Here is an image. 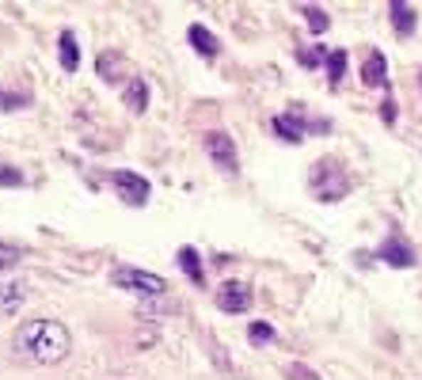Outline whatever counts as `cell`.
<instances>
[{
  "instance_id": "cell-26",
  "label": "cell",
  "mask_w": 422,
  "mask_h": 380,
  "mask_svg": "<svg viewBox=\"0 0 422 380\" xmlns=\"http://www.w3.org/2000/svg\"><path fill=\"white\" fill-rule=\"evenodd\" d=\"M418 84H422V76H418Z\"/></svg>"
},
{
  "instance_id": "cell-2",
  "label": "cell",
  "mask_w": 422,
  "mask_h": 380,
  "mask_svg": "<svg viewBox=\"0 0 422 380\" xmlns=\"http://www.w3.org/2000/svg\"><path fill=\"white\" fill-rule=\"evenodd\" d=\"M110 285L126 289V293H141V297H164L168 293V282H164L160 274L137 270V266H118V270H110Z\"/></svg>"
},
{
  "instance_id": "cell-20",
  "label": "cell",
  "mask_w": 422,
  "mask_h": 380,
  "mask_svg": "<svg viewBox=\"0 0 422 380\" xmlns=\"http://www.w3.org/2000/svg\"><path fill=\"white\" fill-rule=\"evenodd\" d=\"M270 339H274L270 323H251V327H248V342L251 346H263V342H270Z\"/></svg>"
},
{
  "instance_id": "cell-16",
  "label": "cell",
  "mask_w": 422,
  "mask_h": 380,
  "mask_svg": "<svg viewBox=\"0 0 422 380\" xmlns=\"http://www.w3.org/2000/svg\"><path fill=\"white\" fill-rule=\"evenodd\" d=\"M122 69H126V58H122V53H103V58H99V76H103L107 84H122V80H126Z\"/></svg>"
},
{
  "instance_id": "cell-1",
  "label": "cell",
  "mask_w": 422,
  "mask_h": 380,
  "mask_svg": "<svg viewBox=\"0 0 422 380\" xmlns=\"http://www.w3.org/2000/svg\"><path fill=\"white\" fill-rule=\"evenodd\" d=\"M12 350H16V357H23L31 365H58L69 357L73 339L61 320H27L12 334Z\"/></svg>"
},
{
  "instance_id": "cell-8",
  "label": "cell",
  "mask_w": 422,
  "mask_h": 380,
  "mask_svg": "<svg viewBox=\"0 0 422 380\" xmlns=\"http://www.w3.org/2000/svg\"><path fill=\"white\" fill-rule=\"evenodd\" d=\"M376 259H384L396 270H407V266H415V251H411V243L403 236H388L381 243V251H376Z\"/></svg>"
},
{
  "instance_id": "cell-18",
  "label": "cell",
  "mask_w": 422,
  "mask_h": 380,
  "mask_svg": "<svg viewBox=\"0 0 422 380\" xmlns=\"http://www.w3.org/2000/svg\"><path fill=\"white\" fill-rule=\"evenodd\" d=\"M342 73H347V50H331L327 53V80H331V88L342 80Z\"/></svg>"
},
{
  "instance_id": "cell-15",
  "label": "cell",
  "mask_w": 422,
  "mask_h": 380,
  "mask_svg": "<svg viewBox=\"0 0 422 380\" xmlns=\"http://www.w3.org/2000/svg\"><path fill=\"white\" fill-rule=\"evenodd\" d=\"M362 80L369 84V88H381L388 80V61H384V53H369V58L362 61Z\"/></svg>"
},
{
  "instance_id": "cell-23",
  "label": "cell",
  "mask_w": 422,
  "mask_h": 380,
  "mask_svg": "<svg viewBox=\"0 0 422 380\" xmlns=\"http://www.w3.org/2000/svg\"><path fill=\"white\" fill-rule=\"evenodd\" d=\"M297 61L305 65V69H316L320 61H324V46H312V50H301L297 53Z\"/></svg>"
},
{
  "instance_id": "cell-5",
  "label": "cell",
  "mask_w": 422,
  "mask_h": 380,
  "mask_svg": "<svg viewBox=\"0 0 422 380\" xmlns=\"http://www.w3.org/2000/svg\"><path fill=\"white\" fill-rule=\"evenodd\" d=\"M110 186L118 190V198H122L126 206H145L149 194H152L149 179L137 175V171H110Z\"/></svg>"
},
{
  "instance_id": "cell-25",
  "label": "cell",
  "mask_w": 422,
  "mask_h": 380,
  "mask_svg": "<svg viewBox=\"0 0 422 380\" xmlns=\"http://www.w3.org/2000/svg\"><path fill=\"white\" fill-rule=\"evenodd\" d=\"M381 118L388 122V126L396 122V103H392V99H384V103H381Z\"/></svg>"
},
{
  "instance_id": "cell-13",
  "label": "cell",
  "mask_w": 422,
  "mask_h": 380,
  "mask_svg": "<svg viewBox=\"0 0 422 380\" xmlns=\"http://www.w3.org/2000/svg\"><path fill=\"white\" fill-rule=\"evenodd\" d=\"M27 300V285L23 282H4L0 285V316H16Z\"/></svg>"
},
{
  "instance_id": "cell-24",
  "label": "cell",
  "mask_w": 422,
  "mask_h": 380,
  "mask_svg": "<svg viewBox=\"0 0 422 380\" xmlns=\"http://www.w3.org/2000/svg\"><path fill=\"white\" fill-rule=\"evenodd\" d=\"M285 376H290V380H320L308 365H290V369H285Z\"/></svg>"
},
{
  "instance_id": "cell-21",
  "label": "cell",
  "mask_w": 422,
  "mask_h": 380,
  "mask_svg": "<svg viewBox=\"0 0 422 380\" xmlns=\"http://www.w3.org/2000/svg\"><path fill=\"white\" fill-rule=\"evenodd\" d=\"M12 266H19V248H12V243H0V274L12 270Z\"/></svg>"
},
{
  "instance_id": "cell-10",
  "label": "cell",
  "mask_w": 422,
  "mask_h": 380,
  "mask_svg": "<svg viewBox=\"0 0 422 380\" xmlns=\"http://www.w3.org/2000/svg\"><path fill=\"white\" fill-rule=\"evenodd\" d=\"M122 103H126L133 115H145L149 110V84L141 76H130V84L122 88Z\"/></svg>"
},
{
  "instance_id": "cell-19",
  "label": "cell",
  "mask_w": 422,
  "mask_h": 380,
  "mask_svg": "<svg viewBox=\"0 0 422 380\" xmlns=\"http://www.w3.org/2000/svg\"><path fill=\"white\" fill-rule=\"evenodd\" d=\"M31 103V95H23V92H4L0 88V110H23Z\"/></svg>"
},
{
  "instance_id": "cell-17",
  "label": "cell",
  "mask_w": 422,
  "mask_h": 380,
  "mask_svg": "<svg viewBox=\"0 0 422 380\" xmlns=\"http://www.w3.org/2000/svg\"><path fill=\"white\" fill-rule=\"evenodd\" d=\"M301 16L308 19V31H312V35H324V31L331 27V16L324 12V8H316V4H301Z\"/></svg>"
},
{
  "instance_id": "cell-9",
  "label": "cell",
  "mask_w": 422,
  "mask_h": 380,
  "mask_svg": "<svg viewBox=\"0 0 422 380\" xmlns=\"http://www.w3.org/2000/svg\"><path fill=\"white\" fill-rule=\"evenodd\" d=\"M388 19H392L396 35H399V38H407V35H415L418 12H415L411 4H403V0H392V4H388Z\"/></svg>"
},
{
  "instance_id": "cell-3",
  "label": "cell",
  "mask_w": 422,
  "mask_h": 380,
  "mask_svg": "<svg viewBox=\"0 0 422 380\" xmlns=\"http://www.w3.org/2000/svg\"><path fill=\"white\" fill-rule=\"evenodd\" d=\"M347 186H350V179L335 160H320L312 167V190H316L320 202H339V198H347Z\"/></svg>"
},
{
  "instance_id": "cell-12",
  "label": "cell",
  "mask_w": 422,
  "mask_h": 380,
  "mask_svg": "<svg viewBox=\"0 0 422 380\" xmlns=\"http://www.w3.org/2000/svg\"><path fill=\"white\" fill-rule=\"evenodd\" d=\"M186 38H191V46L202 53V58H217V53H221L217 35H213V31H206L202 23H191V27H186Z\"/></svg>"
},
{
  "instance_id": "cell-7",
  "label": "cell",
  "mask_w": 422,
  "mask_h": 380,
  "mask_svg": "<svg viewBox=\"0 0 422 380\" xmlns=\"http://www.w3.org/2000/svg\"><path fill=\"white\" fill-rule=\"evenodd\" d=\"M251 289L243 285V282H225L217 289V308L221 312H232V316H240V312H248L251 308Z\"/></svg>"
},
{
  "instance_id": "cell-6",
  "label": "cell",
  "mask_w": 422,
  "mask_h": 380,
  "mask_svg": "<svg viewBox=\"0 0 422 380\" xmlns=\"http://www.w3.org/2000/svg\"><path fill=\"white\" fill-rule=\"evenodd\" d=\"M202 149H206V156L221 167V171H236V144H232L228 133L209 130L206 137H202Z\"/></svg>"
},
{
  "instance_id": "cell-4",
  "label": "cell",
  "mask_w": 422,
  "mask_h": 380,
  "mask_svg": "<svg viewBox=\"0 0 422 380\" xmlns=\"http://www.w3.org/2000/svg\"><path fill=\"white\" fill-rule=\"evenodd\" d=\"M270 126H274V133H278L282 141H293V144H297V141H305L308 130H327V122H308V118L301 115V103H297L290 115H274Z\"/></svg>"
},
{
  "instance_id": "cell-11",
  "label": "cell",
  "mask_w": 422,
  "mask_h": 380,
  "mask_svg": "<svg viewBox=\"0 0 422 380\" xmlns=\"http://www.w3.org/2000/svg\"><path fill=\"white\" fill-rule=\"evenodd\" d=\"M175 263H179V270H183L186 278H191L194 285H202V282H206V270H202V255H198V251L191 248V243H183V248L175 251Z\"/></svg>"
},
{
  "instance_id": "cell-14",
  "label": "cell",
  "mask_w": 422,
  "mask_h": 380,
  "mask_svg": "<svg viewBox=\"0 0 422 380\" xmlns=\"http://www.w3.org/2000/svg\"><path fill=\"white\" fill-rule=\"evenodd\" d=\"M58 58H61V69H65V73H76V69H80V46H76V35H73V31H61V35H58Z\"/></svg>"
},
{
  "instance_id": "cell-22",
  "label": "cell",
  "mask_w": 422,
  "mask_h": 380,
  "mask_svg": "<svg viewBox=\"0 0 422 380\" xmlns=\"http://www.w3.org/2000/svg\"><path fill=\"white\" fill-rule=\"evenodd\" d=\"M0 186H23V171H16L12 164H0Z\"/></svg>"
}]
</instances>
